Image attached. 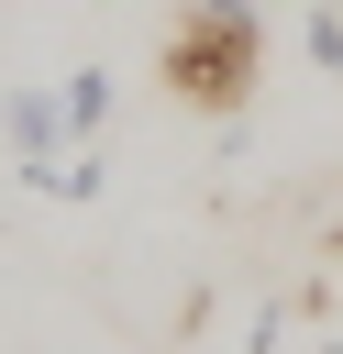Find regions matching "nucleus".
<instances>
[{
    "mask_svg": "<svg viewBox=\"0 0 343 354\" xmlns=\"http://www.w3.org/2000/svg\"><path fill=\"white\" fill-rule=\"evenodd\" d=\"M299 44H310V66H321V77H343V0H321V11L299 22Z\"/></svg>",
    "mask_w": 343,
    "mask_h": 354,
    "instance_id": "nucleus-4",
    "label": "nucleus"
},
{
    "mask_svg": "<svg viewBox=\"0 0 343 354\" xmlns=\"http://www.w3.org/2000/svg\"><path fill=\"white\" fill-rule=\"evenodd\" d=\"M0 133H11L22 188H55V166L77 155V133H66V100H55V88H11V100H0Z\"/></svg>",
    "mask_w": 343,
    "mask_h": 354,
    "instance_id": "nucleus-2",
    "label": "nucleus"
},
{
    "mask_svg": "<svg viewBox=\"0 0 343 354\" xmlns=\"http://www.w3.org/2000/svg\"><path fill=\"white\" fill-rule=\"evenodd\" d=\"M254 66H266V22L243 11H188L177 33H166V88L188 100V111H243V88H254Z\"/></svg>",
    "mask_w": 343,
    "mask_h": 354,
    "instance_id": "nucleus-1",
    "label": "nucleus"
},
{
    "mask_svg": "<svg viewBox=\"0 0 343 354\" xmlns=\"http://www.w3.org/2000/svg\"><path fill=\"white\" fill-rule=\"evenodd\" d=\"M188 11H232V22H243V11H254V0H188Z\"/></svg>",
    "mask_w": 343,
    "mask_h": 354,
    "instance_id": "nucleus-5",
    "label": "nucleus"
},
{
    "mask_svg": "<svg viewBox=\"0 0 343 354\" xmlns=\"http://www.w3.org/2000/svg\"><path fill=\"white\" fill-rule=\"evenodd\" d=\"M55 100H66V133H77V144H100V122H111V66H77Z\"/></svg>",
    "mask_w": 343,
    "mask_h": 354,
    "instance_id": "nucleus-3",
    "label": "nucleus"
},
{
    "mask_svg": "<svg viewBox=\"0 0 343 354\" xmlns=\"http://www.w3.org/2000/svg\"><path fill=\"white\" fill-rule=\"evenodd\" d=\"M332 266H343V243H332Z\"/></svg>",
    "mask_w": 343,
    "mask_h": 354,
    "instance_id": "nucleus-7",
    "label": "nucleus"
},
{
    "mask_svg": "<svg viewBox=\"0 0 343 354\" xmlns=\"http://www.w3.org/2000/svg\"><path fill=\"white\" fill-rule=\"evenodd\" d=\"M310 354H343V343H310Z\"/></svg>",
    "mask_w": 343,
    "mask_h": 354,
    "instance_id": "nucleus-6",
    "label": "nucleus"
}]
</instances>
